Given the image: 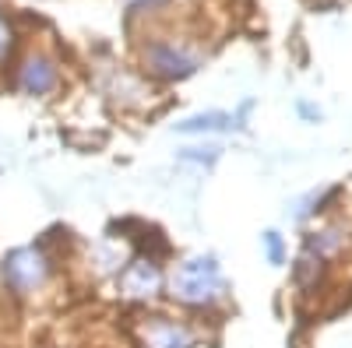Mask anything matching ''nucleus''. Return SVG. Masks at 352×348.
I'll return each mask as SVG.
<instances>
[{
    "label": "nucleus",
    "instance_id": "nucleus-1",
    "mask_svg": "<svg viewBox=\"0 0 352 348\" xmlns=\"http://www.w3.org/2000/svg\"><path fill=\"white\" fill-rule=\"evenodd\" d=\"M173 299H180L187 306H208L222 296V271L212 257H190L173 271Z\"/></svg>",
    "mask_w": 352,
    "mask_h": 348
},
{
    "label": "nucleus",
    "instance_id": "nucleus-2",
    "mask_svg": "<svg viewBox=\"0 0 352 348\" xmlns=\"http://www.w3.org/2000/svg\"><path fill=\"white\" fill-rule=\"evenodd\" d=\"M46 275H50V260L36 246H21L4 257V281L14 292H32V288L46 281Z\"/></svg>",
    "mask_w": 352,
    "mask_h": 348
},
{
    "label": "nucleus",
    "instance_id": "nucleus-3",
    "mask_svg": "<svg viewBox=\"0 0 352 348\" xmlns=\"http://www.w3.org/2000/svg\"><path fill=\"white\" fill-rule=\"evenodd\" d=\"M162 288V271L152 257H134L120 275V292L127 299H152Z\"/></svg>",
    "mask_w": 352,
    "mask_h": 348
},
{
    "label": "nucleus",
    "instance_id": "nucleus-4",
    "mask_svg": "<svg viewBox=\"0 0 352 348\" xmlns=\"http://www.w3.org/2000/svg\"><path fill=\"white\" fill-rule=\"evenodd\" d=\"M141 341L144 348H194V331L166 316H152L141 324Z\"/></svg>",
    "mask_w": 352,
    "mask_h": 348
},
{
    "label": "nucleus",
    "instance_id": "nucleus-5",
    "mask_svg": "<svg viewBox=\"0 0 352 348\" xmlns=\"http://www.w3.org/2000/svg\"><path fill=\"white\" fill-rule=\"evenodd\" d=\"M148 67L155 74H162V78H187V74L197 71V60H194L190 53L176 49L173 43H155L148 49Z\"/></svg>",
    "mask_w": 352,
    "mask_h": 348
},
{
    "label": "nucleus",
    "instance_id": "nucleus-6",
    "mask_svg": "<svg viewBox=\"0 0 352 348\" xmlns=\"http://www.w3.org/2000/svg\"><path fill=\"white\" fill-rule=\"evenodd\" d=\"M18 84H21V92H28V95H46L56 84L53 60H50V56H28L21 74H18Z\"/></svg>",
    "mask_w": 352,
    "mask_h": 348
},
{
    "label": "nucleus",
    "instance_id": "nucleus-7",
    "mask_svg": "<svg viewBox=\"0 0 352 348\" xmlns=\"http://www.w3.org/2000/svg\"><path fill=\"white\" fill-rule=\"evenodd\" d=\"M232 120L226 113H201V116H187L184 124H176L180 134H201V130H226Z\"/></svg>",
    "mask_w": 352,
    "mask_h": 348
},
{
    "label": "nucleus",
    "instance_id": "nucleus-8",
    "mask_svg": "<svg viewBox=\"0 0 352 348\" xmlns=\"http://www.w3.org/2000/svg\"><path fill=\"white\" fill-rule=\"evenodd\" d=\"M338 246H342V229H324V232H317V236L307 243V257L324 260V257L335 253Z\"/></svg>",
    "mask_w": 352,
    "mask_h": 348
},
{
    "label": "nucleus",
    "instance_id": "nucleus-9",
    "mask_svg": "<svg viewBox=\"0 0 352 348\" xmlns=\"http://www.w3.org/2000/svg\"><path fill=\"white\" fill-rule=\"evenodd\" d=\"M264 250H268L272 264H282V240H278V232H264Z\"/></svg>",
    "mask_w": 352,
    "mask_h": 348
},
{
    "label": "nucleus",
    "instance_id": "nucleus-10",
    "mask_svg": "<svg viewBox=\"0 0 352 348\" xmlns=\"http://www.w3.org/2000/svg\"><path fill=\"white\" fill-rule=\"evenodd\" d=\"M8 49H11V28H8L4 21H0V60L8 56Z\"/></svg>",
    "mask_w": 352,
    "mask_h": 348
}]
</instances>
